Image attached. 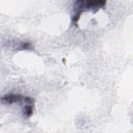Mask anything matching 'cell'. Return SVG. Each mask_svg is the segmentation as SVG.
I'll use <instances>...</instances> for the list:
<instances>
[{"mask_svg": "<svg viewBox=\"0 0 133 133\" xmlns=\"http://www.w3.org/2000/svg\"><path fill=\"white\" fill-rule=\"evenodd\" d=\"M23 112L26 117H30L33 114V105L32 104L27 105L23 108Z\"/></svg>", "mask_w": 133, "mask_h": 133, "instance_id": "3", "label": "cell"}, {"mask_svg": "<svg viewBox=\"0 0 133 133\" xmlns=\"http://www.w3.org/2000/svg\"><path fill=\"white\" fill-rule=\"evenodd\" d=\"M105 1H77L75 2V5L78 9L76 15L79 16L84 9H97L105 6Z\"/></svg>", "mask_w": 133, "mask_h": 133, "instance_id": "1", "label": "cell"}, {"mask_svg": "<svg viewBox=\"0 0 133 133\" xmlns=\"http://www.w3.org/2000/svg\"><path fill=\"white\" fill-rule=\"evenodd\" d=\"M23 99L22 95L10 94L4 96L1 98V102L4 104H11L14 103L21 102Z\"/></svg>", "mask_w": 133, "mask_h": 133, "instance_id": "2", "label": "cell"}]
</instances>
